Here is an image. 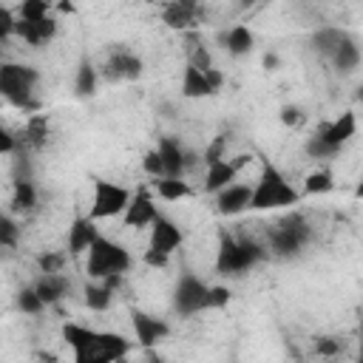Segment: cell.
Segmentation results:
<instances>
[{
	"label": "cell",
	"mask_w": 363,
	"mask_h": 363,
	"mask_svg": "<svg viewBox=\"0 0 363 363\" xmlns=\"http://www.w3.org/2000/svg\"><path fill=\"white\" fill-rule=\"evenodd\" d=\"M11 34H17L20 40H26L28 45H40V37H37V26L34 23H26V20H14V31Z\"/></svg>",
	"instance_id": "obj_33"
},
{
	"label": "cell",
	"mask_w": 363,
	"mask_h": 363,
	"mask_svg": "<svg viewBox=\"0 0 363 363\" xmlns=\"http://www.w3.org/2000/svg\"><path fill=\"white\" fill-rule=\"evenodd\" d=\"M145 264H147V267H164V264H167V255H159V252L147 250V252H145Z\"/></svg>",
	"instance_id": "obj_44"
},
{
	"label": "cell",
	"mask_w": 363,
	"mask_h": 363,
	"mask_svg": "<svg viewBox=\"0 0 363 363\" xmlns=\"http://www.w3.org/2000/svg\"><path fill=\"white\" fill-rule=\"evenodd\" d=\"M264 258V250L255 241H238L227 230L218 233V255H216V269L221 275H238L250 267H255Z\"/></svg>",
	"instance_id": "obj_3"
},
{
	"label": "cell",
	"mask_w": 363,
	"mask_h": 363,
	"mask_svg": "<svg viewBox=\"0 0 363 363\" xmlns=\"http://www.w3.org/2000/svg\"><path fill=\"white\" fill-rule=\"evenodd\" d=\"M306 153H309L312 159H326V156H332V153H337V150H332L329 145H323L318 136H309V142H306Z\"/></svg>",
	"instance_id": "obj_38"
},
{
	"label": "cell",
	"mask_w": 363,
	"mask_h": 363,
	"mask_svg": "<svg viewBox=\"0 0 363 363\" xmlns=\"http://www.w3.org/2000/svg\"><path fill=\"white\" fill-rule=\"evenodd\" d=\"M14 147H17V136H14L9 128L0 125V156H3V153H11Z\"/></svg>",
	"instance_id": "obj_42"
},
{
	"label": "cell",
	"mask_w": 363,
	"mask_h": 363,
	"mask_svg": "<svg viewBox=\"0 0 363 363\" xmlns=\"http://www.w3.org/2000/svg\"><path fill=\"white\" fill-rule=\"evenodd\" d=\"M281 122H284V125H289V128H292V125H301V122H303V113H301V108H292V105H286V108L281 111Z\"/></svg>",
	"instance_id": "obj_43"
},
{
	"label": "cell",
	"mask_w": 363,
	"mask_h": 363,
	"mask_svg": "<svg viewBox=\"0 0 363 363\" xmlns=\"http://www.w3.org/2000/svg\"><path fill=\"white\" fill-rule=\"evenodd\" d=\"M74 91H77V96H91L96 91V68L91 65V60L79 62L77 79H74Z\"/></svg>",
	"instance_id": "obj_25"
},
{
	"label": "cell",
	"mask_w": 363,
	"mask_h": 363,
	"mask_svg": "<svg viewBox=\"0 0 363 363\" xmlns=\"http://www.w3.org/2000/svg\"><path fill=\"white\" fill-rule=\"evenodd\" d=\"M48 3L45 0H23V6L17 9L20 11V20H26V23H40V20H45L48 17Z\"/></svg>",
	"instance_id": "obj_30"
},
{
	"label": "cell",
	"mask_w": 363,
	"mask_h": 363,
	"mask_svg": "<svg viewBox=\"0 0 363 363\" xmlns=\"http://www.w3.org/2000/svg\"><path fill=\"white\" fill-rule=\"evenodd\" d=\"M156 204H153V196L147 193V187H139L133 196H130V201H128V207H125V213H122V218H125V227H147L153 218H156Z\"/></svg>",
	"instance_id": "obj_13"
},
{
	"label": "cell",
	"mask_w": 363,
	"mask_h": 363,
	"mask_svg": "<svg viewBox=\"0 0 363 363\" xmlns=\"http://www.w3.org/2000/svg\"><path fill=\"white\" fill-rule=\"evenodd\" d=\"M343 40H346V34H343L340 28H320V31L315 34V48L332 57V54L337 51V45H340Z\"/></svg>",
	"instance_id": "obj_29"
},
{
	"label": "cell",
	"mask_w": 363,
	"mask_h": 363,
	"mask_svg": "<svg viewBox=\"0 0 363 363\" xmlns=\"http://www.w3.org/2000/svg\"><path fill=\"white\" fill-rule=\"evenodd\" d=\"M17 235H20V227L0 213V247H14L17 244Z\"/></svg>",
	"instance_id": "obj_32"
},
{
	"label": "cell",
	"mask_w": 363,
	"mask_h": 363,
	"mask_svg": "<svg viewBox=\"0 0 363 363\" xmlns=\"http://www.w3.org/2000/svg\"><path fill=\"white\" fill-rule=\"evenodd\" d=\"M34 204H37V190H34V184H31L28 179H14L11 207H14L17 213H28V210H34Z\"/></svg>",
	"instance_id": "obj_22"
},
{
	"label": "cell",
	"mask_w": 363,
	"mask_h": 363,
	"mask_svg": "<svg viewBox=\"0 0 363 363\" xmlns=\"http://www.w3.org/2000/svg\"><path fill=\"white\" fill-rule=\"evenodd\" d=\"M62 337L74 349V363H116L130 352V340L122 335L88 329L79 323H65Z\"/></svg>",
	"instance_id": "obj_1"
},
{
	"label": "cell",
	"mask_w": 363,
	"mask_h": 363,
	"mask_svg": "<svg viewBox=\"0 0 363 363\" xmlns=\"http://www.w3.org/2000/svg\"><path fill=\"white\" fill-rule=\"evenodd\" d=\"M34 26H37V37H40V43H48V40L57 34V23H54V17H45V20L34 23Z\"/></svg>",
	"instance_id": "obj_40"
},
{
	"label": "cell",
	"mask_w": 363,
	"mask_h": 363,
	"mask_svg": "<svg viewBox=\"0 0 363 363\" xmlns=\"http://www.w3.org/2000/svg\"><path fill=\"white\" fill-rule=\"evenodd\" d=\"M37 264H40L43 272H60V267H62V252H43V255L37 258Z\"/></svg>",
	"instance_id": "obj_39"
},
{
	"label": "cell",
	"mask_w": 363,
	"mask_h": 363,
	"mask_svg": "<svg viewBox=\"0 0 363 363\" xmlns=\"http://www.w3.org/2000/svg\"><path fill=\"white\" fill-rule=\"evenodd\" d=\"M196 14H199V6L193 0H173V3H167L162 9V20L170 28H179V31L190 28L196 23Z\"/></svg>",
	"instance_id": "obj_18"
},
{
	"label": "cell",
	"mask_w": 363,
	"mask_h": 363,
	"mask_svg": "<svg viewBox=\"0 0 363 363\" xmlns=\"http://www.w3.org/2000/svg\"><path fill=\"white\" fill-rule=\"evenodd\" d=\"M238 176V167L233 164V159H221V162H213L207 164V176H204V190L207 193H218L224 187H230Z\"/></svg>",
	"instance_id": "obj_19"
},
{
	"label": "cell",
	"mask_w": 363,
	"mask_h": 363,
	"mask_svg": "<svg viewBox=\"0 0 363 363\" xmlns=\"http://www.w3.org/2000/svg\"><path fill=\"white\" fill-rule=\"evenodd\" d=\"M128 267H130V255H128V250L119 247V244H113L111 238L99 235V238L88 247L85 272H88L91 278L105 281V278H111V275H122Z\"/></svg>",
	"instance_id": "obj_4"
},
{
	"label": "cell",
	"mask_w": 363,
	"mask_h": 363,
	"mask_svg": "<svg viewBox=\"0 0 363 363\" xmlns=\"http://www.w3.org/2000/svg\"><path fill=\"white\" fill-rule=\"evenodd\" d=\"M354 130H357V119H354L352 111H346V113H340L335 122H323L315 136H318L323 145H329L332 150H340V145H346V142L354 136Z\"/></svg>",
	"instance_id": "obj_12"
},
{
	"label": "cell",
	"mask_w": 363,
	"mask_h": 363,
	"mask_svg": "<svg viewBox=\"0 0 363 363\" xmlns=\"http://www.w3.org/2000/svg\"><path fill=\"white\" fill-rule=\"evenodd\" d=\"M221 88V74L216 68L210 71H199L193 65H184V74H182V96L187 99H199V96H210Z\"/></svg>",
	"instance_id": "obj_10"
},
{
	"label": "cell",
	"mask_w": 363,
	"mask_h": 363,
	"mask_svg": "<svg viewBox=\"0 0 363 363\" xmlns=\"http://www.w3.org/2000/svg\"><path fill=\"white\" fill-rule=\"evenodd\" d=\"M230 303V289L227 286H207V309H221Z\"/></svg>",
	"instance_id": "obj_35"
},
{
	"label": "cell",
	"mask_w": 363,
	"mask_h": 363,
	"mask_svg": "<svg viewBox=\"0 0 363 363\" xmlns=\"http://www.w3.org/2000/svg\"><path fill=\"white\" fill-rule=\"evenodd\" d=\"M45 133H48V119L43 113H37V116H31L26 122V128L20 133V142L23 145H31V147H40L45 142Z\"/></svg>",
	"instance_id": "obj_23"
},
{
	"label": "cell",
	"mask_w": 363,
	"mask_h": 363,
	"mask_svg": "<svg viewBox=\"0 0 363 363\" xmlns=\"http://www.w3.org/2000/svg\"><path fill=\"white\" fill-rule=\"evenodd\" d=\"M182 238L184 235H182L179 224L173 218H167L164 213H156V218L150 221V244H147V250L170 258V252L182 244Z\"/></svg>",
	"instance_id": "obj_9"
},
{
	"label": "cell",
	"mask_w": 363,
	"mask_h": 363,
	"mask_svg": "<svg viewBox=\"0 0 363 363\" xmlns=\"http://www.w3.org/2000/svg\"><path fill=\"white\" fill-rule=\"evenodd\" d=\"M173 309L182 318H190V315L207 309V284H201L193 272H184L173 289Z\"/></svg>",
	"instance_id": "obj_7"
},
{
	"label": "cell",
	"mask_w": 363,
	"mask_h": 363,
	"mask_svg": "<svg viewBox=\"0 0 363 363\" xmlns=\"http://www.w3.org/2000/svg\"><path fill=\"white\" fill-rule=\"evenodd\" d=\"M11 31H14V14L6 6H0V43L6 37H11Z\"/></svg>",
	"instance_id": "obj_41"
},
{
	"label": "cell",
	"mask_w": 363,
	"mask_h": 363,
	"mask_svg": "<svg viewBox=\"0 0 363 363\" xmlns=\"http://www.w3.org/2000/svg\"><path fill=\"white\" fill-rule=\"evenodd\" d=\"M252 45H255V37H252V31H250L247 26H233V28L227 31V37H224V48H227L233 57L250 54Z\"/></svg>",
	"instance_id": "obj_21"
},
{
	"label": "cell",
	"mask_w": 363,
	"mask_h": 363,
	"mask_svg": "<svg viewBox=\"0 0 363 363\" xmlns=\"http://www.w3.org/2000/svg\"><path fill=\"white\" fill-rule=\"evenodd\" d=\"M105 74L111 79H136L142 74V60L136 54H130L128 48H116L111 54V60L105 62Z\"/></svg>",
	"instance_id": "obj_16"
},
{
	"label": "cell",
	"mask_w": 363,
	"mask_h": 363,
	"mask_svg": "<svg viewBox=\"0 0 363 363\" xmlns=\"http://www.w3.org/2000/svg\"><path fill=\"white\" fill-rule=\"evenodd\" d=\"M309 238V227L303 224V218H286L278 224V230L269 235V244L278 255H292L303 247V241Z\"/></svg>",
	"instance_id": "obj_8"
},
{
	"label": "cell",
	"mask_w": 363,
	"mask_h": 363,
	"mask_svg": "<svg viewBox=\"0 0 363 363\" xmlns=\"http://www.w3.org/2000/svg\"><path fill=\"white\" fill-rule=\"evenodd\" d=\"M96 238H99L96 224H94L88 216H79V218H74L71 227H68V252H71V255H82V252H88V247H91Z\"/></svg>",
	"instance_id": "obj_17"
},
{
	"label": "cell",
	"mask_w": 363,
	"mask_h": 363,
	"mask_svg": "<svg viewBox=\"0 0 363 363\" xmlns=\"http://www.w3.org/2000/svg\"><path fill=\"white\" fill-rule=\"evenodd\" d=\"M340 349H343V340H337V337H318L315 340V352L323 357H335V354H340Z\"/></svg>",
	"instance_id": "obj_36"
},
{
	"label": "cell",
	"mask_w": 363,
	"mask_h": 363,
	"mask_svg": "<svg viewBox=\"0 0 363 363\" xmlns=\"http://www.w3.org/2000/svg\"><path fill=\"white\" fill-rule=\"evenodd\" d=\"M156 153H159L162 170H164L162 179H182V170H184V164H187V153L182 150V145H179L176 139L164 136V139H159Z\"/></svg>",
	"instance_id": "obj_14"
},
{
	"label": "cell",
	"mask_w": 363,
	"mask_h": 363,
	"mask_svg": "<svg viewBox=\"0 0 363 363\" xmlns=\"http://www.w3.org/2000/svg\"><path fill=\"white\" fill-rule=\"evenodd\" d=\"M156 193L164 201H179V199L193 196V187L184 179H156Z\"/></svg>",
	"instance_id": "obj_24"
},
{
	"label": "cell",
	"mask_w": 363,
	"mask_h": 363,
	"mask_svg": "<svg viewBox=\"0 0 363 363\" xmlns=\"http://www.w3.org/2000/svg\"><path fill=\"white\" fill-rule=\"evenodd\" d=\"M301 196L298 190L284 179V173L275 167V164H264L261 170V179L258 184L252 187V196H250V210H272V207H289L295 204Z\"/></svg>",
	"instance_id": "obj_2"
},
{
	"label": "cell",
	"mask_w": 363,
	"mask_h": 363,
	"mask_svg": "<svg viewBox=\"0 0 363 363\" xmlns=\"http://www.w3.org/2000/svg\"><path fill=\"white\" fill-rule=\"evenodd\" d=\"M142 167H145V173H147V176H153V179H162V176H164V170H162V159H159V153H156V150H147V153H145Z\"/></svg>",
	"instance_id": "obj_37"
},
{
	"label": "cell",
	"mask_w": 363,
	"mask_h": 363,
	"mask_svg": "<svg viewBox=\"0 0 363 363\" xmlns=\"http://www.w3.org/2000/svg\"><path fill=\"white\" fill-rule=\"evenodd\" d=\"M130 323H133V332H136V343H139L142 349L156 346V343L164 340L167 332H170V326H167L162 318H153V315H147V312H142V309H133V312H130Z\"/></svg>",
	"instance_id": "obj_11"
},
{
	"label": "cell",
	"mask_w": 363,
	"mask_h": 363,
	"mask_svg": "<svg viewBox=\"0 0 363 363\" xmlns=\"http://www.w3.org/2000/svg\"><path fill=\"white\" fill-rule=\"evenodd\" d=\"M31 289H34L37 298L48 306V303H57V301L68 292V281H65V275H60V272H43L40 281H37Z\"/></svg>",
	"instance_id": "obj_20"
},
{
	"label": "cell",
	"mask_w": 363,
	"mask_h": 363,
	"mask_svg": "<svg viewBox=\"0 0 363 363\" xmlns=\"http://www.w3.org/2000/svg\"><path fill=\"white\" fill-rule=\"evenodd\" d=\"M250 196H252L250 184H230V187L216 193V210L221 216H235V213L250 207Z\"/></svg>",
	"instance_id": "obj_15"
},
{
	"label": "cell",
	"mask_w": 363,
	"mask_h": 363,
	"mask_svg": "<svg viewBox=\"0 0 363 363\" xmlns=\"http://www.w3.org/2000/svg\"><path fill=\"white\" fill-rule=\"evenodd\" d=\"M224 147H227V136H216V139L207 145V150H204V164H213V162L227 159V156H224Z\"/></svg>",
	"instance_id": "obj_34"
},
{
	"label": "cell",
	"mask_w": 363,
	"mask_h": 363,
	"mask_svg": "<svg viewBox=\"0 0 363 363\" xmlns=\"http://www.w3.org/2000/svg\"><path fill=\"white\" fill-rule=\"evenodd\" d=\"M128 201H130V193L122 184H113L108 179H94V199H91L88 218L96 221V218L122 216L125 207H128Z\"/></svg>",
	"instance_id": "obj_6"
},
{
	"label": "cell",
	"mask_w": 363,
	"mask_h": 363,
	"mask_svg": "<svg viewBox=\"0 0 363 363\" xmlns=\"http://www.w3.org/2000/svg\"><path fill=\"white\" fill-rule=\"evenodd\" d=\"M45 303L37 298V292L28 286V289H20V295H17V309H23V312H28V315H37L40 309H43Z\"/></svg>",
	"instance_id": "obj_31"
},
{
	"label": "cell",
	"mask_w": 363,
	"mask_h": 363,
	"mask_svg": "<svg viewBox=\"0 0 363 363\" xmlns=\"http://www.w3.org/2000/svg\"><path fill=\"white\" fill-rule=\"evenodd\" d=\"M332 60H335V65H337L340 71H352V68H357V62H360V51H357V45L346 37V40L337 45V51L332 54Z\"/></svg>",
	"instance_id": "obj_26"
},
{
	"label": "cell",
	"mask_w": 363,
	"mask_h": 363,
	"mask_svg": "<svg viewBox=\"0 0 363 363\" xmlns=\"http://www.w3.org/2000/svg\"><path fill=\"white\" fill-rule=\"evenodd\" d=\"M147 363H162V360H159L156 354H150V360H147Z\"/></svg>",
	"instance_id": "obj_45"
},
{
	"label": "cell",
	"mask_w": 363,
	"mask_h": 363,
	"mask_svg": "<svg viewBox=\"0 0 363 363\" xmlns=\"http://www.w3.org/2000/svg\"><path fill=\"white\" fill-rule=\"evenodd\" d=\"M111 298H113V289H108L105 284H88L85 286V303L94 309V312H102L111 306Z\"/></svg>",
	"instance_id": "obj_28"
},
{
	"label": "cell",
	"mask_w": 363,
	"mask_h": 363,
	"mask_svg": "<svg viewBox=\"0 0 363 363\" xmlns=\"http://www.w3.org/2000/svg\"><path fill=\"white\" fill-rule=\"evenodd\" d=\"M332 187H335V182H332V173H329L326 167H318V170H312V173L306 176V182H303V193H306V196L329 193Z\"/></svg>",
	"instance_id": "obj_27"
},
{
	"label": "cell",
	"mask_w": 363,
	"mask_h": 363,
	"mask_svg": "<svg viewBox=\"0 0 363 363\" xmlns=\"http://www.w3.org/2000/svg\"><path fill=\"white\" fill-rule=\"evenodd\" d=\"M37 71L23 62H0V96L17 108H37L31 91L37 85Z\"/></svg>",
	"instance_id": "obj_5"
}]
</instances>
